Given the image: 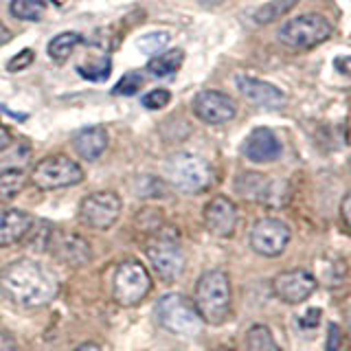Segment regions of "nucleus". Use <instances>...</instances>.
I'll list each match as a JSON object with an SVG mask.
<instances>
[{
    "instance_id": "f257e3e1",
    "label": "nucleus",
    "mask_w": 351,
    "mask_h": 351,
    "mask_svg": "<svg viewBox=\"0 0 351 351\" xmlns=\"http://www.w3.org/2000/svg\"><path fill=\"white\" fill-rule=\"evenodd\" d=\"M0 290L22 310H38L55 299L58 281L42 263L33 259H18L0 272Z\"/></svg>"
},
{
    "instance_id": "f03ea898",
    "label": "nucleus",
    "mask_w": 351,
    "mask_h": 351,
    "mask_svg": "<svg viewBox=\"0 0 351 351\" xmlns=\"http://www.w3.org/2000/svg\"><path fill=\"white\" fill-rule=\"evenodd\" d=\"M230 279L224 270H208L195 283L193 305L200 314L202 323L222 325L230 316Z\"/></svg>"
},
{
    "instance_id": "7ed1b4c3",
    "label": "nucleus",
    "mask_w": 351,
    "mask_h": 351,
    "mask_svg": "<svg viewBox=\"0 0 351 351\" xmlns=\"http://www.w3.org/2000/svg\"><path fill=\"white\" fill-rule=\"evenodd\" d=\"M169 182L182 193H202L213 182V169L197 154H173L167 162Z\"/></svg>"
},
{
    "instance_id": "20e7f679",
    "label": "nucleus",
    "mask_w": 351,
    "mask_h": 351,
    "mask_svg": "<svg viewBox=\"0 0 351 351\" xmlns=\"http://www.w3.org/2000/svg\"><path fill=\"white\" fill-rule=\"evenodd\" d=\"M332 22L318 14H305L294 20H288L279 31L281 44L296 51L314 49L318 44H323L332 36Z\"/></svg>"
},
{
    "instance_id": "39448f33",
    "label": "nucleus",
    "mask_w": 351,
    "mask_h": 351,
    "mask_svg": "<svg viewBox=\"0 0 351 351\" xmlns=\"http://www.w3.org/2000/svg\"><path fill=\"white\" fill-rule=\"evenodd\" d=\"M158 323L171 334L193 336L202 329V318L195 305L180 294H165L156 305Z\"/></svg>"
},
{
    "instance_id": "423d86ee",
    "label": "nucleus",
    "mask_w": 351,
    "mask_h": 351,
    "mask_svg": "<svg viewBox=\"0 0 351 351\" xmlns=\"http://www.w3.org/2000/svg\"><path fill=\"white\" fill-rule=\"evenodd\" d=\"M149 290H152V277L138 259H128L123 263H119L112 281V294L119 305L134 307L145 299Z\"/></svg>"
},
{
    "instance_id": "0eeeda50",
    "label": "nucleus",
    "mask_w": 351,
    "mask_h": 351,
    "mask_svg": "<svg viewBox=\"0 0 351 351\" xmlns=\"http://www.w3.org/2000/svg\"><path fill=\"white\" fill-rule=\"evenodd\" d=\"M31 180L44 191L66 189V186H75L84 180V169L73 158L55 154V156L42 158L36 167H33Z\"/></svg>"
},
{
    "instance_id": "6e6552de",
    "label": "nucleus",
    "mask_w": 351,
    "mask_h": 351,
    "mask_svg": "<svg viewBox=\"0 0 351 351\" xmlns=\"http://www.w3.org/2000/svg\"><path fill=\"white\" fill-rule=\"evenodd\" d=\"M147 257L152 261L154 272L158 274L162 281H176L184 270V255L178 244V237L169 235V230L156 233L147 244Z\"/></svg>"
},
{
    "instance_id": "1a4fd4ad",
    "label": "nucleus",
    "mask_w": 351,
    "mask_h": 351,
    "mask_svg": "<svg viewBox=\"0 0 351 351\" xmlns=\"http://www.w3.org/2000/svg\"><path fill=\"white\" fill-rule=\"evenodd\" d=\"M121 197L114 191H97L86 195L80 204V219L95 230H106L121 215Z\"/></svg>"
},
{
    "instance_id": "9d476101",
    "label": "nucleus",
    "mask_w": 351,
    "mask_h": 351,
    "mask_svg": "<svg viewBox=\"0 0 351 351\" xmlns=\"http://www.w3.org/2000/svg\"><path fill=\"white\" fill-rule=\"evenodd\" d=\"M290 244V228L277 217H263L250 230V246L261 257H279Z\"/></svg>"
},
{
    "instance_id": "9b49d317",
    "label": "nucleus",
    "mask_w": 351,
    "mask_h": 351,
    "mask_svg": "<svg viewBox=\"0 0 351 351\" xmlns=\"http://www.w3.org/2000/svg\"><path fill=\"white\" fill-rule=\"evenodd\" d=\"M237 191L246 200H255L266 206H283L288 202V186L285 182L270 180L261 173H244L237 178Z\"/></svg>"
},
{
    "instance_id": "f8f14e48",
    "label": "nucleus",
    "mask_w": 351,
    "mask_h": 351,
    "mask_svg": "<svg viewBox=\"0 0 351 351\" xmlns=\"http://www.w3.org/2000/svg\"><path fill=\"white\" fill-rule=\"evenodd\" d=\"M316 277L307 270H288L272 279V292L277 299L290 305L307 301L316 290Z\"/></svg>"
},
{
    "instance_id": "ddd939ff",
    "label": "nucleus",
    "mask_w": 351,
    "mask_h": 351,
    "mask_svg": "<svg viewBox=\"0 0 351 351\" xmlns=\"http://www.w3.org/2000/svg\"><path fill=\"white\" fill-rule=\"evenodd\" d=\"M193 112L195 117L208 125H222L235 119L237 106L228 95L219 90H202L193 99Z\"/></svg>"
},
{
    "instance_id": "4468645a",
    "label": "nucleus",
    "mask_w": 351,
    "mask_h": 351,
    "mask_svg": "<svg viewBox=\"0 0 351 351\" xmlns=\"http://www.w3.org/2000/svg\"><path fill=\"white\" fill-rule=\"evenodd\" d=\"M204 226L215 237H230L237 228V206L224 195L213 197L204 206Z\"/></svg>"
},
{
    "instance_id": "2eb2a0df",
    "label": "nucleus",
    "mask_w": 351,
    "mask_h": 351,
    "mask_svg": "<svg viewBox=\"0 0 351 351\" xmlns=\"http://www.w3.org/2000/svg\"><path fill=\"white\" fill-rule=\"evenodd\" d=\"M241 152L250 162H272L281 156V141L270 128H255L246 136Z\"/></svg>"
},
{
    "instance_id": "dca6fc26",
    "label": "nucleus",
    "mask_w": 351,
    "mask_h": 351,
    "mask_svg": "<svg viewBox=\"0 0 351 351\" xmlns=\"http://www.w3.org/2000/svg\"><path fill=\"white\" fill-rule=\"evenodd\" d=\"M235 86L239 88V93L244 95L250 104L261 106V108H281L285 104V95L279 90L277 86H272L268 82L255 80L248 75H237Z\"/></svg>"
},
{
    "instance_id": "f3484780",
    "label": "nucleus",
    "mask_w": 351,
    "mask_h": 351,
    "mask_svg": "<svg viewBox=\"0 0 351 351\" xmlns=\"http://www.w3.org/2000/svg\"><path fill=\"white\" fill-rule=\"evenodd\" d=\"M33 228L29 213L18 208H0V248L14 246L25 239Z\"/></svg>"
},
{
    "instance_id": "a211bd4d",
    "label": "nucleus",
    "mask_w": 351,
    "mask_h": 351,
    "mask_svg": "<svg viewBox=\"0 0 351 351\" xmlns=\"http://www.w3.org/2000/svg\"><path fill=\"white\" fill-rule=\"evenodd\" d=\"M53 252L62 261L80 268L90 261V246L88 241L75 233H64L62 237H53Z\"/></svg>"
},
{
    "instance_id": "6ab92c4d",
    "label": "nucleus",
    "mask_w": 351,
    "mask_h": 351,
    "mask_svg": "<svg viewBox=\"0 0 351 351\" xmlns=\"http://www.w3.org/2000/svg\"><path fill=\"white\" fill-rule=\"evenodd\" d=\"M73 147L88 162L97 160L108 147V134L104 128H86L73 136Z\"/></svg>"
},
{
    "instance_id": "aec40b11",
    "label": "nucleus",
    "mask_w": 351,
    "mask_h": 351,
    "mask_svg": "<svg viewBox=\"0 0 351 351\" xmlns=\"http://www.w3.org/2000/svg\"><path fill=\"white\" fill-rule=\"evenodd\" d=\"M182 62H184V53L180 49L162 51L160 55H154L147 62V71L154 77H171L182 66Z\"/></svg>"
},
{
    "instance_id": "412c9836",
    "label": "nucleus",
    "mask_w": 351,
    "mask_h": 351,
    "mask_svg": "<svg viewBox=\"0 0 351 351\" xmlns=\"http://www.w3.org/2000/svg\"><path fill=\"white\" fill-rule=\"evenodd\" d=\"M27 173L22 169H5L0 171V204L11 202L18 193L25 189Z\"/></svg>"
},
{
    "instance_id": "4be33fe9",
    "label": "nucleus",
    "mask_w": 351,
    "mask_h": 351,
    "mask_svg": "<svg viewBox=\"0 0 351 351\" xmlns=\"http://www.w3.org/2000/svg\"><path fill=\"white\" fill-rule=\"evenodd\" d=\"M246 351H281L266 325H252L246 334Z\"/></svg>"
},
{
    "instance_id": "5701e85b",
    "label": "nucleus",
    "mask_w": 351,
    "mask_h": 351,
    "mask_svg": "<svg viewBox=\"0 0 351 351\" xmlns=\"http://www.w3.org/2000/svg\"><path fill=\"white\" fill-rule=\"evenodd\" d=\"M82 42V36L75 31H66V33H60V36H55L51 42H49V55L55 60V62H64L71 58V53L77 49V44Z\"/></svg>"
},
{
    "instance_id": "b1692460",
    "label": "nucleus",
    "mask_w": 351,
    "mask_h": 351,
    "mask_svg": "<svg viewBox=\"0 0 351 351\" xmlns=\"http://www.w3.org/2000/svg\"><path fill=\"white\" fill-rule=\"evenodd\" d=\"M171 36L167 31H152V33H145V36H141L138 42H136V49L145 55H160L165 49H167Z\"/></svg>"
},
{
    "instance_id": "393cba45",
    "label": "nucleus",
    "mask_w": 351,
    "mask_h": 351,
    "mask_svg": "<svg viewBox=\"0 0 351 351\" xmlns=\"http://www.w3.org/2000/svg\"><path fill=\"white\" fill-rule=\"evenodd\" d=\"M9 11L18 20H40L44 16V0H11Z\"/></svg>"
},
{
    "instance_id": "a878e982",
    "label": "nucleus",
    "mask_w": 351,
    "mask_h": 351,
    "mask_svg": "<svg viewBox=\"0 0 351 351\" xmlns=\"http://www.w3.org/2000/svg\"><path fill=\"white\" fill-rule=\"evenodd\" d=\"M294 3H299V0H274V3L263 5V7L257 11V14H255V20L259 22V25H268V22L277 20V18L283 16L288 9H292Z\"/></svg>"
},
{
    "instance_id": "bb28decb",
    "label": "nucleus",
    "mask_w": 351,
    "mask_h": 351,
    "mask_svg": "<svg viewBox=\"0 0 351 351\" xmlns=\"http://www.w3.org/2000/svg\"><path fill=\"white\" fill-rule=\"evenodd\" d=\"M82 77L86 80H93V82H104L106 77L110 75V60L108 58H95V60H88L86 64H80L77 69Z\"/></svg>"
},
{
    "instance_id": "cd10ccee",
    "label": "nucleus",
    "mask_w": 351,
    "mask_h": 351,
    "mask_svg": "<svg viewBox=\"0 0 351 351\" xmlns=\"http://www.w3.org/2000/svg\"><path fill=\"white\" fill-rule=\"evenodd\" d=\"M343 261V259H338V257H332V259H323L321 263H318V270H321V274H318V277H321L323 281H325V285H329V288H332V285H338V283H343L345 281V274H347V270H336V266L338 263Z\"/></svg>"
},
{
    "instance_id": "c85d7f7f",
    "label": "nucleus",
    "mask_w": 351,
    "mask_h": 351,
    "mask_svg": "<svg viewBox=\"0 0 351 351\" xmlns=\"http://www.w3.org/2000/svg\"><path fill=\"white\" fill-rule=\"evenodd\" d=\"M141 86H143V77L138 73H128L117 82L112 93L114 95H134V93L141 90Z\"/></svg>"
},
{
    "instance_id": "c756f323",
    "label": "nucleus",
    "mask_w": 351,
    "mask_h": 351,
    "mask_svg": "<svg viewBox=\"0 0 351 351\" xmlns=\"http://www.w3.org/2000/svg\"><path fill=\"white\" fill-rule=\"evenodd\" d=\"M171 101V93L165 90V88H158V90H152L143 97V106L149 110H160Z\"/></svg>"
},
{
    "instance_id": "7c9ffc66",
    "label": "nucleus",
    "mask_w": 351,
    "mask_h": 351,
    "mask_svg": "<svg viewBox=\"0 0 351 351\" xmlns=\"http://www.w3.org/2000/svg\"><path fill=\"white\" fill-rule=\"evenodd\" d=\"M33 58H36V53H33L31 49H25V51H20L16 58H11V62L7 64V69L11 73H18V71H25L27 66L33 64Z\"/></svg>"
},
{
    "instance_id": "2f4dec72",
    "label": "nucleus",
    "mask_w": 351,
    "mask_h": 351,
    "mask_svg": "<svg viewBox=\"0 0 351 351\" xmlns=\"http://www.w3.org/2000/svg\"><path fill=\"white\" fill-rule=\"evenodd\" d=\"M318 321H321V310H318V307H312V310L307 312V316L301 318V325H303V329H312L318 325Z\"/></svg>"
},
{
    "instance_id": "473e14b6",
    "label": "nucleus",
    "mask_w": 351,
    "mask_h": 351,
    "mask_svg": "<svg viewBox=\"0 0 351 351\" xmlns=\"http://www.w3.org/2000/svg\"><path fill=\"white\" fill-rule=\"evenodd\" d=\"M340 215H343L347 228L351 230V191L343 197V202H340Z\"/></svg>"
},
{
    "instance_id": "72a5a7b5",
    "label": "nucleus",
    "mask_w": 351,
    "mask_h": 351,
    "mask_svg": "<svg viewBox=\"0 0 351 351\" xmlns=\"http://www.w3.org/2000/svg\"><path fill=\"white\" fill-rule=\"evenodd\" d=\"M334 69L340 75H351V58L349 55H340V58L334 60Z\"/></svg>"
},
{
    "instance_id": "f704fd0d",
    "label": "nucleus",
    "mask_w": 351,
    "mask_h": 351,
    "mask_svg": "<svg viewBox=\"0 0 351 351\" xmlns=\"http://www.w3.org/2000/svg\"><path fill=\"white\" fill-rule=\"evenodd\" d=\"M0 351H18L16 340L11 338L7 332H3V329H0Z\"/></svg>"
},
{
    "instance_id": "c9c22d12",
    "label": "nucleus",
    "mask_w": 351,
    "mask_h": 351,
    "mask_svg": "<svg viewBox=\"0 0 351 351\" xmlns=\"http://www.w3.org/2000/svg\"><path fill=\"white\" fill-rule=\"evenodd\" d=\"M11 145V132L0 123V152H5Z\"/></svg>"
},
{
    "instance_id": "e433bc0d",
    "label": "nucleus",
    "mask_w": 351,
    "mask_h": 351,
    "mask_svg": "<svg viewBox=\"0 0 351 351\" xmlns=\"http://www.w3.org/2000/svg\"><path fill=\"white\" fill-rule=\"evenodd\" d=\"M9 40H11V31L3 25V22H0V47H5Z\"/></svg>"
},
{
    "instance_id": "4c0bfd02",
    "label": "nucleus",
    "mask_w": 351,
    "mask_h": 351,
    "mask_svg": "<svg viewBox=\"0 0 351 351\" xmlns=\"http://www.w3.org/2000/svg\"><path fill=\"white\" fill-rule=\"evenodd\" d=\"M77 351H101V347L95 343H84L82 347H77Z\"/></svg>"
},
{
    "instance_id": "58836bf2",
    "label": "nucleus",
    "mask_w": 351,
    "mask_h": 351,
    "mask_svg": "<svg viewBox=\"0 0 351 351\" xmlns=\"http://www.w3.org/2000/svg\"><path fill=\"white\" fill-rule=\"evenodd\" d=\"M51 3H55V5H64L66 0H51Z\"/></svg>"
},
{
    "instance_id": "ea45409f",
    "label": "nucleus",
    "mask_w": 351,
    "mask_h": 351,
    "mask_svg": "<svg viewBox=\"0 0 351 351\" xmlns=\"http://www.w3.org/2000/svg\"><path fill=\"white\" fill-rule=\"evenodd\" d=\"M215 351H233V349H215Z\"/></svg>"
},
{
    "instance_id": "a19ab883",
    "label": "nucleus",
    "mask_w": 351,
    "mask_h": 351,
    "mask_svg": "<svg viewBox=\"0 0 351 351\" xmlns=\"http://www.w3.org/2000/svg\"><path fill=\"white\" fill-rule=\"evenodd\" d=\"M349 325H351V314H349Z\"/></svg>"
}]
</instances>
